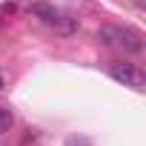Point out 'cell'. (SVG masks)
<instances>
[{"label": "cell", "instance_id": "3957f363", "mask_svg": "<svg viewBox=\"0 0 146 146\" xmlns=\"http://www.w3.org/2000/svg\"><path fill=\"white\" fill-rule=\"evenodd\" d=\"M109 78L117 80V83H123V86H129V89H135V92H143V89H146L143 69H137V66H132V63H112V66H109Z\"/></svg>", "mask_w": 146, "mask_h": 146}, {"label": "cell", "instance_id": "6da1fadb", "mask_svg": "<svg viewBox=\"0 0 146 146\" xmlns=\"http://www.w3.org/2000/svg\"><path fill=\"white\" fill-rule=\"evenodd\" d=\"M98 40L115 52H123V54H140L143 52V37L140 32L129 29V26H100L98 32Z\"/></svg>", "mask_w": 146, "mask_h": 146}, {"label": "cell", "instance_id": "7a4b0ae2", "mask_svg": "<svg viewBox=\"0 0 146 146\" xmlns=\"http://www.w3.org/2000/svg\"><path fill=\"white\" fill-rule=\"evenodd\" d=\"M29 12L35 17H40L46 26H52L54 32H60V35H75L78 32V20L69 17V15H63L60 9H54L52 3H46V0H35V3L29 6Z\"/></svg>", "mask_w": 146, "mask_h": 146}, {"label": "cell", "instance_id": "277c9868", "mask_svg": "<svg viewBox=\"0 0 146 146\" xmlns=\"http://www.w3.org/2000/svg\"><path fill=\"white\" fill-rule=\"evenodd\" d=\"M12 123H15V117H12V112H9L6 106H0V135H6V132L12 129Z\"/></svg>", "mask_w": 146, "mask_h": 146}, {"label": "cell", "instance_id": "5b68a950", "mask_svg": "<svg viewBox=\"0 0 146 146\" xmlns=\"http://www.w3.org/2000/svg\"><path fill=\"white\" fill-rule=\"evenodd\" d=\"M0 86H3V80H0Z\"/></svg>", "mask_w": 146, "mask_h": 146}]
</instances>
